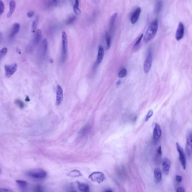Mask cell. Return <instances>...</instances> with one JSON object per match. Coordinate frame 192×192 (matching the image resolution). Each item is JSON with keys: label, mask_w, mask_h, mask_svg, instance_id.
Masks as SVG:
<instances>
[{"label": "cell", "mask_w": 192, "mask_h": 192, "mask_svg": "<svg viewBox=\"0 0 192 192\" xmlns=\"http://www.w3.org/2000/svg\"><path fill=\"white\" fill-rule=\"evenodd\" d=\"M159 28V20L157 19H154L151 23L149 26L144 36V41L145 42H148L151 41L155 37L158 30Z\"/></svg>", "instance_id": "1"}, {"label": "cell", "mask_w": 192, "mask_h": 192, "mask_svg": "<svg viewBox=\"0 0 192 192\" xmlns=\"http://www.w3.org/2000/svg\"><path fill=\"white\" fill-rule=\"evenodd\" d=\"M27 175L35 180H42L47 176V172L45 170L41 169H34L28 171Z\"/></svg>", "instance_id": "2"}, {"label": "cell", "mask_w": 192, "mask_h": 192, "mask_svg": "<svg viewBox=\"0 0 192 192\" xmlns=\"http://www.w3.org/2000/svg\"><path fill=\"white\" fill-rule=\"evenodd\" d=\"M67 36L65 32L62 33V52H61V61L64 62L66 60L67 53Z\"/></svg>", "instance_id": "3"}, {"label": "cell", "mask_w": 192, "mask_h": 192, "mask_svg": "<svg viewBox=\"0 0 192 192\" xmlns=\"http://www.w3.org/2000/svg\"><path fill=\"white\" fill-rule=\"evenodd\" d=\"M88 178L93 182L97 183L99 184H101L106 179L104 174L102 172L99 171H96L93 172L92 174H91L88 176Z\"/></svg>", "instance_id": "4"}, {"label": "cell", "mask_w": 192, "mask_h": 192, "mask_svg": "<svg viewBox=\"0 0 192 192\" xmlns=\"http://www.w3.org/2000/svg\"><path fill=\"white\" fill-rule=\"evenodd\" d=\"M176 147L178 152L179 154V160L181 162L183 168L184 169V170H185L187 167V160H186V157H185V153L184 152V150L179 143H176Z\"/></svg>", "instance_id": "5"}, {"label": "cell", "mask_w": 192, "mask_h": 192, "mask_svg": "<svg viewBox=\"0 0 192 192\" xmlns=\"http://www.w3.org/2000/svg\"><path fill=\"white\" fill-rule=\"evenodd\" d=\"M152 63V51L149 49L148 51L147 55L144 62V72L145 73H148L150 71Z\"/></svg>", "instance_id": "6"}, {"label": "cell", "mask_w": 192, "mask_h": 192, "mask_svg": "<svg viewBox=\"0 0 192 192\" xmlns=\"http://www.w3.org/2000/svg\"><path fill=\"white\" fill-rule=\"evenodd\" d=\"M185 150L187 156L191 157L192 155V132H189L187 133L186 138Z\"/></svg>", "instance_id": "7"}, {"label": "cell", "mask_w": 192, "mask_h": 192, "mask_svg": "<svg viewBox=\"0 0 192 192\" xmlns=\"http://www.w3.org/2000/svg\"><path fill=\"white\" fill-rule=\"evenodd\" d=\"M17 64H13L11 65H6L5 66V72L6 77L10 78L14 73L17 72Z\"/></svg>", "instance_id": "8"}, {"label": "cell", "mask_w": 192, "mask_h": 192, "mask_svg": "<svg viewBox=\"0 0 192 192\" xmlns=\"http://www.w3.org/2000/svg\"><path fill=\"white\" fill-rule=\"evenodd\" d=\"M184 30L185 28L184 24L181 22H179L176 32L175 38L176 41H179L183 38L184 35Z\"/></svg>", "instance_id": "9"}, {"label": "cell", "mask_w": 192, "mask_h": 192, "mask_svg": "<svg viewBox=\"0 0 192 192\" xmlns=\"http://www.w3.org/2000/svg\"><path fill=\"white\" fill-rule=\"evenodd\" d=\"M47 49H48V42L46 39H44L42 42V43L39 50V57L41 59L43 58L46 56Z\"/></svg>", "instance_id": "10"}, {"label": "cell", "mask_w": 192, "mask_h": 192, "mask_svg": "<svg viewBox=\"0 0 192 192\" xmlns=\"http://www.w3.org/2000/svg\"><path fill=\"white\" fill-rule=\"evenodd\" d=\"M161 136H162L161 128L159 126V124L156 123L154 127V132H153V139L154 141L157 142L159 141Z\"/></svg>", "instance_id": "11"}, {"label": "cell", "mask_w": 192, "mask_h": 192, "mask_svg": "<svg viewBox=\"0 0 192 192\" xmlns=\"http://www.w3.org/2000/svg\"><path fill=\"white\" fill-rule=\"evenodd\" d=\"M170 166H171V162H170V159H169L168 158L165 157L164 159H162V169L163 173L166 175H167L169 174V173Z\"/></svg>", "instance_id": "12"}, {"label": "cell", "mask_w": 192, "mask_h": 192, "mask_svg": "<svg viewBox=\"0 0 192 192\" xmlns=\"http://www.w3.org/2000/svg\"><path fill=\"white\" fill-rule=\"evenodd\" d=\"M117 13L115 12L112 15V16L111 17L110 20V24H109V33L111 36L114 31L115 27L116 22V20L117 18Z\"/></svg>", "instance_id": "13"}, {"label": "cell", "mask_w": 192, "mask_h": 192, "mask_svg": "<svg viewBox=\"0 0 192 192\" xmlns=\"http://www.w3.org/2000/svg\"><path fill=\"white\" fill-rule=\"evenodd\" d=\"M63 100V90L60 85H58L56 89V104L57 105H60Z\"/></svg>", "instance_id": "14"}, {"label": "cell", "mask_w": 192, "mask_h": 192, "mask_svg": "<svg viewBox=\"0 0 192 192\" xmlns=\"http://www.w3.org/2000/svg\"><path fill=\"white\" fill-rule=\"evenodd\" d=\"M42 31L40 29H38L35 32V35L33 38V41H32V47H36L37 45H38L42 39Z\"/></svg>", "instance_id": "15"}, {"label": "cell", "mask_w": 192, "mask_h": 192, "mask_svg": "<svg viewBox=\"0 0 192 192\" xmlns=\"http://www.w3.org/2000/svg\"><path fill=\"white\" fill-rule=\"evenodd\" d=\"M141 12H142L141 8L139 7H137L134 11V12L132 14L131 17H130V22H132V24H134L135 23L137 22V21L139 19V17H140V15L141 14Z\"/></svg>", "instance_id": "16"}, {"label": "cell", "mask_w": 192, "mask_h": 192, "mask_svg": "<svg viewBox=\"0 0 192 192\" xmlns=\"http://www.w3.org/2000/svg\"><path fill=\"white\" fill-rule=\"evenodd\" d=\"M16 183L17 187L22 192H28L29 189V184L28 182L23 180H17L16 181Z\"/></svg>", "instance_id": "17"}, {"label": "cell", "mask_w": 192, "mask_h": 192, "mask_svg": "<svg viewBox=\"0 0 192 192\" xmlns=\"http://www.w3.org/2000/svg\"><path fill=\"white\" fill-rule=\"evenodd\" d=\"M104 48L102 46L99 47V51H98V55L97 60L96 62V65L97 66L102 62V61L104 57Z\"/></svg>", "instance_id": "18"}, {"label": "cell", "mask_w": 192, "mask_h": 192, "mask_svg": "<svg viewBox=\"0 0 192 192\" xmlns=\"http://www.w3.org/2000/svg\"><path fill=\"white\" fill-rule=\"evenodd\" d=\"M20 28V25L19 23H15L12 25V27L11 29V32L10 33V36H9L10 38H13L15 37V36H16L17 33L19 32Z\"/></svg>", "instance_id": "19"}, {"label": "cell", "mask_w": 192, "mask_h": 192, "mask_svg": "<svg viewBox=\"0 0 192 192\" xmlns=\"http://www.w3.org/2000/svg\"><path fill=\"white\" fill-rule=\"evenodd\" d=\"M154 178L156 183H159L162 180V171L159 168H156L154 171Z\"/></svg>", "instance_id": "20"}, {"label": "cell", "mask_w": 192, "mask_h": 192, "mask_svg": "<svg viewBox=\"0 0 192 192\" xmlns=\"http://www.w3.org/2000/svg\"><path fill=\"white\" fill-rule=\"evenodd\" d=\"M77 185L79 192H90L89 187L87 184L81 182H77Z\"/></svg>", "instance_id": "21"}, {"label": "cell", "mask_w": 192, "mask_h": 192, "mask_svg": "<svg viewBox=\"0 0 192 192\" xmlns=\"http://www.w3.org/2000/svg\"><path fill=\"white\" fill-rule=\"evenodd\" d=\"M16 8V3L14 0H11L10 2V11L8 12L7 17H10L13 14L14 11L15 10Z\"/></svg>", "instance_id": "22"}, {"label": "cell", "mask_w": 192, "mask_h": 192, "mask_svg": "<svg viewBox=\"0 0 192 192\" xmlns=\"http://www.w3.org/2000/svg\"><path fill=\"white\" fill-rule=\"evenodd\" d=\"M163 6V2L161 0H159L157 3L156 4V5L154 7V12L156 14H159L160 11H161V9L162 8Z\"/></svg>", "instance_id": "23"}, {"label": "cell", "mask_w": 192, "mask_h": 192, "mask_svg": "<svg viewBox=\"0 0 192 192\" xmlns=\"http://www.w3.org/2000/svg\"><path fill=\"white\" fill-rule=\"evenodd\" d=\"M67 175L72 178H78V177L82 176L83 175L79 170H72L68 173Z\"/></svg>", "instance_id": "24"}, {"label": "cell", "mask_w": 192, "mask_h": 192, "mask_svg": "<svg viewBox=\"0 0 192 192\" xmlns=\"http://www.w3.org/2000/svg\"><path fill=\"white\" fill-rule=\"evenodd\" d=\"M105 40H106V46H107V49H109L110 48L111 43V36L110 35L109 32L106 33Z\"/></svg>", "instance_id": "25"}, {"label": "cell", "mask_w": 192, "mask_h": 192, "mask_svg": "<svg viewBox=\"0 0 192 192\" xmlns=\"http://www.w3.org/2000/svg\"><path fill=\"white\" fill-rule=\"evenodd\" d=\"M91 129V126H89V125H86L85 126H84L82 129V130L80 131V134H81L82 135H84L85 134H87L88 132H89Z\"/></svg>", "instance_id": "26"}, {"label": "cell", "mask_w": 192, "mask_h": 192, "mask_svg": "<svg viewBox=\"0 0 192 192\" xmlns=\"http://www.w3.org/2000/svg\"><path fill=\"white\" fill-rule=\"evenodd\" d=\"M143 38V34H142L138 38L136 42L135 43V44L134 45V47H133V49H137L139 47V45L141 44V42L142 41V39Z\"/></svg>", "instance_id": "27"}, {"label": "cell", "mask_w": 192, "mask_h": 192, "mask_svg": "<svg viewBox=\"0 0 192 192\" xmlns=\"http://www.w3.org/2000/svg\"><path fill=\"white\" fill-rule=\"evenodd\" d=\"M38 19L36 18L34 21H33L32 26V31L33 33H35L37 30V27L38 25Z\"/></svg>", "instance_id": "28"}, {"label": "cell", "mask_w": 192, "mask_h": 192, "mask_svg": "<svg viewBox=\"0 0 192 192\" xmlns=\"http://www.w3.org/2000/svg\"><path fill=\"white\" fill-rule=\"evenodd\" d=\"M7 48H3L0 49V62L1 60L5 56V55L7 53Z\"/></svg>", "instance_id": "29"}, {"label": "cell", "mask_w": 192, "mask_h": 192, "mask_svg": "<svg viewBox=\"0 0 192 192\" xmlns=\"http://www.w3.org/2000/svg\"><path fill=\"white\" fill-rule=\"evenodd\" d=\"M77 19V17L75 15H72L71 17H69L67 20H66V23L67 25L72 24V23L74 22Z\"/></svg>", "instance_id": "30"}, {"label": "cell", "mask_w": 192, "mask_h": 192, "mask_svg": "<svg viewBox=\"0 0 192 192\" xmlns=\"http://www.w3.org/2000/svg\"><path fill=\"white\" fill-rule=\"evenodd\" d=\"M126 75H127V70L125 68H122L120 72H119L118 76L120 78H122L126 77Z\"/></svg>", "instance_id": "31"}, {"label": "cell", "mask_w": 192, "mask_h": 192, "mask_svg": "<svg viewBox=\"0 0 192 192\" xmlns=\"http://www.w3.org/2000/svg\"><path fill=\"white\" fill-rule=\"evenodd\" d=\"M153 114H154V111H153V110H149V111H148V112L147 113V115L146 116L145 120L144 121H145L146 122L148 121L149 120V119H150V118L153 116Z\"/></svg>", "instance_id": "32"}, {"label": "cell", "mask_w": 192, "mask_h": 192, "mask_svg": "<svg viewBox=\"0 0 192 192\" xmlns=\"http://www.w3.org/2000/svg\"><path fill=\"white\" fill-rule=\"evenodd\" d=\"M73 10L74 11V12L75 13V14L77 15H79L81 13V10L79 9V6H73Z\"/></svg>", "instance_id": "33"}, {"label": "cell", "mask_w": 192, "mask_h": 192, "mask_svg": "<svg viewBox=\"0 0 192 192\" xmlns=\"http://www.w3.org/2000/svg\"><path fill=\"white\" fill-rule=\"evenodd\" d=\"M5 10V5L3 2L0 0V15H1Z\"/></svg>", "instance_id": "34"}, {"label": "cell", "mask_w": 192, "mask_h": 192, "mask_svg": "<svg viewBox=\"0 0 192 192\" xmlns=\"http://www.w3.org/2000/svg\"><path fill=\"white\" fill-rule=\"evenodd\" d=\"M34 192H43V188L41 185H37L34 188Z\"/></svg>", "instance_id": "35"}, {"label": "cell", "mask_w": 192, "mask_h": 192, "mask_svg": "<svg viewBox=\"0 0 192 192\" xmlns=\"http://www.w3.org/2000/svg\"><path fill=\"white\" fill-rule=\"evenodd\" d=\"M0 192H14L10 189L6 188H0Z\"/></svg>", "instance_id": "36"}, {"label": "cell", "mask_w": 192, "mask_h": 192, "mask_svg": "<svg viewBox=\"0 0 192 192\" xmlns=\"http://www.w3.org/2000/svg\"><path fill=\"white\" fill-rule=\"evenodd\" d=\"M175 180L177 183H180L183 180V178L180 175H176Z\"/></svg>", "instance_id": "37"}, {"label": "cell", "mask_w": 192, "mask_h": 192, "mask_svg": "<svg viewBox=\"0 0 192 192\" xmlns=\"http://www.w3.org/2000/svg\"><path fill=\"white\" fill-rule=\"evenodd\" d=\"M16 103L20 108H23L24 106V104H23L22 101H21L20 100H17V101H16Z\"/></svg>", "instance_id": "38"}, {"label": "cell", "mask_w": 192, "mask_h": 192, "mask_svg": "<svg viewBox=\"0 0 192 192\" xmlns=\"http://www.w3.org/2000/svg\"><path fill=\"white\" fill-rule=\"evenodd\" d=\"M157 154L159 156H161L162 155V147L161 146H159L157 150Z\"/></svg>", "instance_id": "39"}, {"label": "cell", "mask_w": 192, "mask_h": 192, "mask_svg": "<svg viewBox=\"0 0 192 192\" xmlns=\"http://www.w3.org/2000/svg\"><path fill=\"white\" fill-rule=\"evenodd\" d=\"M176 192H185V191L183 187H179L177 188Z\"/></svg>", "instance_id": "40"}, {"label": "cell", "mask_w": 192, "mask_h": 192, "mask_svg": "<svg viewBox=\"0 0 192 192\" xmlns=\"http://www.w3.org/2000/svg\"><path fill=\"white\" fill-rule=\"evenodd\" d=\"M34 12L33 11H30L28 12L27 17H32L34 16Z\"/></svg>", "instance_id": "41"}, {"label": "cell", "mask_w": 192, "mask_h": 192, "mask_svg": "<svg viewBox=\"0 0 192 192\" xmlns=\"http://www.w3.org/2000/svg\"><path fill=\"white\" fill-rule=\"evenodd\" d=\"M74 5L79 6V0H75V4Z\"/></svg>", "instance_id": "42"}, {"label": "cell", "mask_w": 192, "mask_h": 192, "mask_svg": "<svg viewBox=\"0 0 192 192\" xmlns=\"http://www.w3.org/2000/svg\"><path fill=\"white\" fill-rule=\"evenodd\" d=\"M104 192H113L111 189H106Z\"/></svg>", "instance_id": "43"}, {"label": "cell", "mask_w": 192, "mask_h": 192, "mask_svg": "<svg viewBox=\"0 0 192 192\" xmlns=\"http://www.w3.org/2000/svg\"><path fill=\"white\" fill-rule=\"evenodd\" d=\"M2 33H0V42H1V41L2 39Z\"/></svg>", "instance_id": "44"}, {"label": "cell", "mask_w": 192, "mask_h": 192, "mask_svg": "<svg viewBox=\"0 0 192 192\" xmlns=\"http://www.w3.org/2000/svg\"><path fill=\"white\" fill-rule=\"evenodd\" d=\"M69 192H77V191H75V190H72V191H69Z\"/></svg>", "instance_id": "45"}, {"label": "cell", "mask_w": 192, "mask_h": 192, "mask_svg": "<svg viewBox=\"0 0 192 192\" xmlns=\"http://www.w3.org/2000/svg\"><path fill=\"white\" fill-rule=\"evenodd\" d=\"M0 172H1V169L0 168Z\"/></svg>", "instance_id": "46"}, {"label": "cell", "mask_w": 192, "mask_h": 192, "mask_svg": "<svg viewBox=\"0 0 192 192\" xmlns=\"http://www.w3.org/2000/svg\"><path fill=\"white\" fill-rule=\"evenodd\" d=\"M53 1H54V2H56V0H53Z\"/></svg>", "instance_id": "47"}]
</instances>
